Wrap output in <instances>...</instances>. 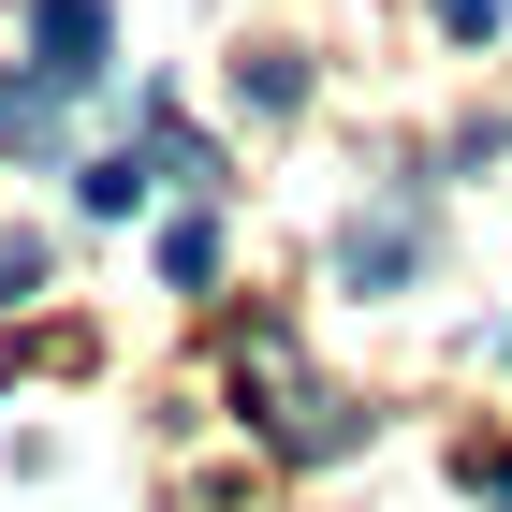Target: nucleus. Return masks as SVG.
Returning <instances> with one entry per match:
<instances>
[{"label": "nucleus", "instance_id": "nucleus-1", "mask_svg": "<svg viewBox=\"0 0 512 512\" xmlns=\"http://www.w3.org/2000/svg\"><path fill=\"white\" fill-rule=\"evenodd\" d=\"M235 381L264 395V439H293V454H337V439H352V410H322V395L293 381V337H278V322L235 337Z\"/></svg>", "mask_w": 512, "mask_h": 512}, {"label": "nucleus", "instance_id": "nucleus-2", "mask_svg": "<svg viewBox=\"0 0 512 512\" xmlns=\"http://www.w3.org/2000/svg\"><path fill=\"white\" fill-rule=\"evenodd\" d=\"M30 44H44L59 88H88L103 59H118V15H103V0H30Z\"/></svg>", "mask_w": 512, "mask_h": 512}, {"label": "nucleus", "instance_id": "nucleus-3", "mask_svg": "<svg viewBox=\"0 0 512 512\" xmlns=\"http://www.w3.org/2000/svg\"><path fill=\"white\" fill-rule=\"evenodd\" d=\"M59 132V74H0V147H44Z\"/></svg>", "mask_w": 512, "mask_h": 512}, {"label": "nucleus", "instance_id": "nucleus-4", "mask_svg": "<svg viewBox=\"0 0 512 512\" xmlns=\"http://www.w3.org/2000/svg\"><path fill=\"white\" fill-rule=\"evenodd\" d=\"M161 278H176V293L220 278V220H205V205H191V220H161Z\"/></svg>", "mask_w": 512, "mask_h": 512}, {"label": "nucleus", "instance_id": "nucleus-5", "mask_svg": "<svg viewBox=\"0 0 512 512\" xmlns=\"http://www.w3.org/2000/svg\"><path fill=\"white\" fill-rule=\"evenodd\" d=\"M337 264H352L366 293H395V278H410V220H352V249H337Z\"/></svg>", "mask_w": 512, "mask_h": 512}, {"label": "nucleus", "instance_id": "nucleus-6", "mask_svg": "<svg viewBox=\"0 0 512 512\" xmlns=\"http://www.w3.org/2000/svg\"><path fill=\"white\" fill-rule=\"evenodd\" d=\"M147 205V161H88V220H132Z\"/></svg>", "mask_w": 512, "mask_h": 512}, {"label": "nucleus", "instance_id": "nucleus-7", "mask_svg": "<svg viewBox=\"0 0 512 512\" xmlns=\"http://www.w3.org/2000/svg\"><path fill=\"white\" fill-rule=\"evenodd\" d=\"M498 15H512V0H439V30H454V44H483Z\"/></svg>", "mask_w": 512, "mask_h": 512}, {"label": "nucleus", "instance_id": "nucleus-8", "mask_svg": "<svg viewBox=\"0 0 512 512\" xmlns=\"http://www.w3.org/2000/svg\"><path fill=\"white\" fill-rule=\"evenodd\" d=\"M30 278H44V249H30V235H0V308H15Z\"/></svg>", "mask_w": 512, "mask_h": 512}, {"label": "nucleus", "instance_id": "nucleus-9", "mask_svg": "<svg viewBox=\"0 0 512 512\" xmlns=\"http://www.w3.org/2000/svg\"><path fill=\"white\" fill-rule=\"evenodd\" d=\"M483 498H498V512H512V454H498V469H483Z\"/></svg>", "mask_w": 512, "mask_h": 512}]
</instances>
